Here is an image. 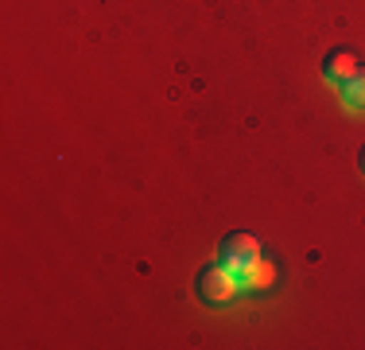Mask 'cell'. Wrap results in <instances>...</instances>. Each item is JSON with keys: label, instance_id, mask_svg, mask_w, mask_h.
<instances>
[{"label": "cell", "instance_id": "8992f818", "mask_svg": "<svg viewBox=\"0 0 365 350\" xmlns=\"http://www.w3.org/2000/svg\"><path fill=\"white\" fill-rule=\"evenodd\" d=\"M358 168H361V175H365V144H361V152H358Z\"/></svg>", "mask_w": 365, "mask_h": 350}, {"label": "cell", "instance_id": "277c9868", "mask_svg": "<svg viewBox=\"0 0 365 350\" xmlns=\"http://www.w3.org/2000/svg\"><path fill=\"white\" fill-rule=\"evenodd\" d=\"M338 98H342V105L350 113H365V66L346 86H338Z\"/></svg>", "mask_w": 365, "mask_h": 350}, {"label": "cell", "instance_id": "7a4b0ae2", "mask_svg": "<svg viewBox=\"0 0 365 350\" xmlns=\"http://www.w3.org/2000/svg\"><path fill=\"white\" fill-rule=\"evenodd\" d=\"M218 253H222V265L225 269L245 273L253 261H260V241L253 238V234H245V230H233V234H225V238H222Z\"/></svg>", "mask_w": 365, "mask_h": 350}, {"label": "cell", "instance_id": "6da1fadb", "mask_svg": "<svg viewBox=\"0 0 365 350\" xmlns=\"http://www.w3.org/2000/svg\"><path fill=\"white\" fill-rule=\"evenodd\" d=\"M241 292V276L225 265H210L198 273V300L202 304H230Z\"/></svg>", "mask_w": 365, "mask_h": 350}, {"label": "cell", "instance_id": "3957f363", "mask_svg": "<svg viewBox=\"0 0 365 350\" xmlns=\"http://www.w3.org/2000/svg\"><path fill=\"white\" fill-rule=\"evenodd\" d=\"M358 70H361L358 55H354V51H346V47H338V51H330V55L323 59V82L338 90V86H346L354 74H358Z\"/></svg>", "mask_w": 365, "mask_h": 350}, {"label": "cell", "instance_id": "5b68a950", "mask_svg": "<svg viewBox=\"0 0 365 350\" xmlns=\"http://www.w3.org/2000/svg\"><path fill=\"white\" fill-rule=\"evenodd\" d=\"M237 276H241V288H249V292H264V288L272 284L276 273H272V265L260 257V261H253V265L245 269V273H237Z\"/></svg>", "mask_w": 365, "mask_h": 350}]
</instances>
